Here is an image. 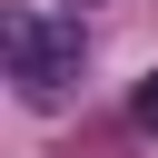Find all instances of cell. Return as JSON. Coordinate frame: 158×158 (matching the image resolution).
I'll return each instance as SVG.
<instances>
[{"mask_svg": "<svg viewBox=\"0 0 158 158\" xmlns=\"http://www.w3.org/2000/svg\"><path fill=\"white\" fill-rule=\"evenodd\" d=\"M0 49H10V79H20L30 109H59L79 89V59H89L79 20H59V10H10L0 20Z\"/></svg>", "mask_w": 158, "mask_h": 158, "instance_id": "6da1fadb", "label": "cell"}, {"mask_svg": "<svg viewBox=\"0 0 158 158\" xmlns=\"http://www.w3.org/2000/svg\"><path fill=\"white\" fill-rule=\"evenodd\" d=\"M128 118H138V128H148V138H158V69H148V79H138V89H128Z\"/></svg>", "mask_w": 158, "mask_h": 158, "instance_id": "7a4b0ae2", "label": "cell"}]
</instances>
